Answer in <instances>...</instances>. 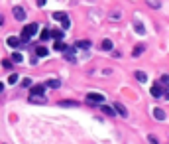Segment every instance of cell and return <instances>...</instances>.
<instances>
[{
    "label": "cell",
    "instance_id": "6da1fadb",
    "mask_svg": "<svg viewBox=\"0 0 169 144\" xmlns=\"http://www.w3.org/2000/svg\"><path fill=\"white\" fill-rule=\"evenodd\" d=\"M38 34V24H28L26 26V28L22 30V36H20V42H24V43H28L30 42V38H32V36H36Z\"/></svg>",
    "mask_w": 169,
    "mask_h": 144
},
{
    "label": "cell",
    "instance_id": "7a4b0ae2",
    "mask_svg": "<svg viewBox=\"0 0 169 144\" xmlns=\"http://www.w3.org/2000/svg\"><path fill=\"white\" fill-rule=\"evenodd\" d=\"M87 101L89 103H93V105H102V101H104V95L102 93H89V95H87Z\"/></svg>",
    "mask_w": 169,
    "mask_h": 144
},
{
    "label": "cell",
    "instance_id": "3957f363",
    "mask_svg": "<svg viewBox=\"0 0 169 144\" xmlns=\"http://www.w3.org/2000/svg\"><path fill=\"white\" fill-rule=\"evenodd\" d=\"M12 14H14V18L18 20V22H22V20L26 18V10H24L22 6H14V8H12Z\"/></svg>",
    "mask_w": 169,
    "mask_h": 144
},
{
    "label": "cell",
    "instance_id": "277c9868",
    "mask_svg": "<svg viewBox=\"0 0 169 144\" xmlns=\"http://www.w3.org/2000/svg\"><path fill=\"white\" fill-rule=\"evenodd\" d=\"M112 110H114V113H118L120 116H128V110H126V107H124L122 103H118V101H114V107H112Z\"/></svg>",
    "mask_w": 169,
    "mask_h": 144
},
{
    "label": "cell",
    "instance_id": "5b68a950",
    "mask_svg": "<svg viewBox=\"0 0 169 144\" xmlns=\"http://www.w3.org/2000/svg\"><path fill=\"white\" fill-rule=\"evenodd\" d=\"M43 85H38V87H32V91H30V97H43Z\"/></svg>",
    "mask_w": 169,
    "mask_h": 144
},
{
    "label": "cell",
    "instance_id": "8992f818",
    "mask_svg": "<svg viewBox=\"0 0 169 144\" xmlns=\"http://www.w3.org/2000/svg\"><path fill=\"white\" fill-rule=\"evenodd\" d=\"M49 36H51L53 40H55V42H61L63 40V30H49Z\"/></svg>",
    "mask_w": 169,
    "mask_h": 144
},
{
    "label": "cell",
    "instance_id": "52a82bcc",
    "mask_svg": "<svg viewBox=\"0 0 169 144\" xmlns=\"http://www.w3.org/2000/svg\"><path fill=\"white\" fill-rule=\"evenodd\" d=\"M53 20H59V22H67V20H69V16L65 14V12H53Z\"/></svg>",
    "mask_w": 169,
    "mask_h": 144
},
{
    "label": "cell",
    "instance_id": "ba28073f",
    "mask_svg": "<svg viewBox=\"0 0 169 144\" xmlns=\"http://www.w3.org/2000/svg\"><path fill=\"white\" fill-rule=\"evenodd\" d=\"M153 116H155L157 120H165V119H167V115H165L163 109H153Z\"/></svg>",
    "mask_w": 169,
    "mask_h": 144
},
{
    "label": "cell",
    "instance_id": "9c48e42d",
    "mask_svg": "<svg viewBox=\"0 0 169 144\" xmlns=\"http://www.w3.org/2000/svg\"><path fill=\"white\" fill-rule=\"evenodd\" d=\"M134 30H136V34H140V36L146 34V26L142 24V22H134Z\"/></svg>",
    "mask_w": 169,
    "mask_h": 144
},
{
    "label": "cell",
    "instance_id": "30bf717a",
    "mask_svg": "<svg viewBox=\"0 0 169 144\" xmlns=\"http://www.w3.org/2000/svg\"><path fill=\"white\" fill-rule=\"evenodd\" d=\"M150 93H151V97L159 99V97H161V85H153V87L150 89Z\"/></svg>",
    "mask_w": 169,
    "mask_h": 144
},
{
    "label": "cell",
    "instance_id": "8fae6325",
    "mask_svg": "<svg viewBox=\"0 0 169 144\" xmlns=\"http://www.w3.org/2000/svg\"><path fill=\"white\" fill-rule=\"evenodd\" d=\"M10 61H12V63H22V61H24V55H22V53H18V51H14Z\"/></svg>",
    "mask_w": 169,
    "mask_h": 144
},
{
    "label": "cell",
    "instance_id": "7c38bea8",
    "mask_svg": "<svg viewBox=\"0 0 169 144\" xmlns=\"http://www.w3.org/2000/svg\"><path fill=\"white\" fill-rule=\"evenodd\" d=\"M8 46H10V48H18V46H20L18 36H12V38H8Z\"/></svg>",
    "mask_w": 169,
    "mask_h": 144
},
{
    "label": "cell",
    "instance_id": "4fadbf2b",
    "mask_svg": "<svg viewBox=\"0 0 169 144\" xmlns=\"http://www.w3.org/2000/svg\"><path fill=\"white\" fill-rule=\"evenodd\" d=\"M53 49H55V51H65L67 46L63 42H55V43H53Z\"/></svg>",
    "mask_w": 169,
    "mask_h": 144
},
{
    "label": "cell",
    "instance_id": "5bb4252c",
    "mask_svg": "<svg viewBox=\"0 0 169 144\" xmlns=\"http://www.w3.org/2000/svg\"><path fill=\"white\" fill-rule=\"evenodd\" d=\"M45 85H47V87H51V89H57V87L61 85V81H59V79H49Z\"/></svg>",
    "mask_w": 169,
    "mask_h": 144
},
{
    "label": "cell",
    "instance_id": "9a60e30c",
    "mask_svg": "<svg viewBox=\"0 0 169 144\" xmlns=\"http://www.w3.org/2000/svg\"><path fill=\"white\" fill-rule=\"evenodd\" d=\"M136 79H138L140 83H146V81H148V75H146L144 71H136Z\"/></svg>",
    "mask_w": 169,
    "mask_h": 144
},
{
    "label": "cell",
    "instance_id": "2e32d148",
    "mask_svg": "<svg viewBox=\"0 0 169 144\" xmlns=\"http://www.w3.org/2000/svg\"><path fill=\"white\" fill-rule=\"evenodd\" d=\"M36 53H38V57H45V55H47V48L39 46V48H36Z\"/></svg>",
    "mask_w": 169,
    "mask_h": 144
},
{
    "label": "cell",
    "instance_id": "e0dca14e",
    "mask_svg": "<svg viewBox=\"0 0 169 144\" xmlns=\"http://www.w3.org/2000/svg\"><path fill=\"white\" fill-rule=\"evenodd\" d=\"M100 48H102L104 51H110V49H112V42H110V40H104V42L100 43Z\"/></svg>",
    "mask_w": 169,
    "mask_h": 144
},
{
    "label": "cell",
    "instance_id": "ac0fdd59",
    "mask_svg": "<svg viewBox=\"0 0 169 144\" xmlns=\"http://www.w3.org/2000/svg\"><path fill=\"white\" fill-rule=\"evenodd\" d=\"M77 48L89 49V48H90V42H89V40H81V42H77Z\"/></svg>",
    "mask_w": 169,
    "mask_h": 144
},
{
    "label": "cell",
    "instance_id": "d6986e66",
    "mask_svg": "<svg viewBox=\"0 0 169 144\" xmlns=\"http://www.w3.org/2000/svg\"><path fill=\"white\" fill-rule=\"evenodd\" d=\"M39 40H42V42H47V40H51V36H49V30H42V34H39Z\"/></svg>",
    "mask_w": 169,
    "mask_h": 144
},
{
    "label": "cell",
    "instance_id": "ffe728a7",
    "mask_svg": "<svg viewBox=\"0 0 169 144\" xmlns=\"http://www.w3.org/2000/svg\"><path fill=\"white\" fill-rule=\"evenodd\" d=\"M100 110H102V113H106V115H110V116H116V113H114L110 107H106V105H100Z\"/></svg>",
    "mask_w": 169,
    "mask_h": 144
},
{
    "label": "cell",
    "instance_id": "44dd1931",
    "mask_svg": "<svg viewBox=\"0 0 169 144\" xmlns=\"http://www.w3.org/2000/svg\"><path fill=\"white\" fill-rule=\"evenodd\" d=\"M59 105H61V107H77L79 103H77V101H59Z\"/></svg>",
    "mask_w": 169,
    "mask_h": 144
},
{
    "label": "cell",
    "instance_id": "7402d4cb",
    "mask_svg": "<svg viewBox=\"0 0 169 144\" xmlns=\"http://www.w3.org/2000/svg\"><path fill=\"white\" fill-rule=\"evenodd\" d=\"M161 95H163L165 101H169V85H163V89H161Z\"/></svg>",
    "mask_w": 169,
    "mask_h": 144
},
{
    "label": "cell",
    "instance_id": "603a6c76",
    "mask_svg": "<svg viewBox=\"0 0 169 144\" xmlns=\"http://www.w3.org/2000/svg\"><path fill=\"white\" fill-rule=\"evenodd\" d=\"M144 49H146V48H144V46H138V48L134 49V53H132V55H134V57H140V55H142V51H144Z\"/></svg>",
    "mask_w": 169,
    "mask_h": 144
},
{
    "label": "cell",
    "instance_id": "cb8c5ba5",
    "mask_svg": "<svg viewBox=\"0 0 169 144\" xmlns=\"http://www.w3.org/2000/svg\"><path fill=\"white\" fill-rule=\"evenodd\" d=\"M30 103H45V97H30Z\"/></svg>",
    "mask_w": 169,
    "mask_h": 144
},
{
    "label": "cell",
    "instance_id": "d4e9b609",
    "mask_svg": "<svg viewBox=\"0 0 169 144\" xmlns=\"http://www.w3.org/2000/svg\"><path fill=\"white\" fill-rule=\"evenodd\" d=\"M22 87H26V89L32 87V79H30V77H24V79H22Z\"/></svg>",
    "mask_w": 169,
    "mask_h": 144
},
{
    "label": "cell",
    "instance_id": "484cf974",
    "mask_svg": "<svg viewBox=\"0 0 169 144\" xmlns=\"http://www.w3.org/2000/svg\"><path fill=\"white\" fill-rule=\"evenodd\" d=\"M2 67H4V69H12V61H10V59H2Z\"/></svg>",
    "mask_w": 169,
    "mask_h": 144
},
{
    "label": "cell",
    "instance_id": "4316f807",
    "mask_svg": "<svg viewBox=\"0 0 169 144\" xmlns=\"http://www.w3.org/2000/svg\"><path fill=\"white\" fill-rule=\"evenodd\" d=\"M8 83H10V85H14V83H18V75H16V73H12V75L8 77Z\"/></svg>",
    "mask_w": 169,
    "mask_h": 144
},
{
    "label": "cell",
    "instance_id": "83f0119b",
    "mask_svg": "<svg viewBox=\"0 0 169 144\" xmlns=\"http://www.w3.org/2000/svg\"><path fill=\"white\" fill-rule=\"evenodd\" d=\"M148 142H150V144H159V142H157V138H155L153 134H150V136H148Z\"/></svg>",
    "mask_w": 169,
    "mask_h": 144
},
{
    "label": "cell",
    "instance_id": "f1b7e54d",
    "mask_svg": "<svg viewBox=\"0 0 169 144\" xmlns=\"http://www.w3.org/2000/svg\"><path fill=\"white\" fill-rule=\"evenodd\" d=\"M148 6H151V8H159L161 2H148Z\"/></svg>",
    "mask_w": 169,
    "mask_h": 144
},
{
    "label": "cell",
    "instance_id": "f546056e",
    "mask_svg": "<svg viewBox=\"0 0 169 144\" xmlns=\"http://www.w3.org/2000/svg\"><path fill=\"white\" fill-rule=\"evenodd\" d=\"M120 16H122V14H120V12H112V14H110V18H112V20H118V18H120Z\"/></svg>",
    "mask_w": 169,
    "mask_h": 144
},
{
    "label": "cell",
    "instance_id": "4dcf8cb0",
    "mask_svg": "<svg viewBox=\"0 0 169 144\" xmlns=\"http://www.w3.org/2000/svg\"><path fill=\"white\" fill-rule=\"evenodd\" d=\"M161 83H169V75H167V73H163V75H161Z\"/></svg>",
    "mask_w": 169,
    "mask_h": 144
},
{
    "label": "cell",
    "instance_id": "1f68e13d",
    "mask_svg": "<svg viewBox=\"0 0 169 144\" xmlns=\"http://www.w3.org/2000/svg\"><path fill=\"white\" fill-rule=\"evenodd\" d=\"M4 91V83H0V93Z\"/></svg>",
    "mask_w": 169,
    "mask_h": 144
},
{
    "label": "cell",
    "instance_id": "d6a6232c",
    "mask_svg": "<svg viewBox=\"0 0 169 144\" xmlns=\"http://www.w3.org/2000/svg\"><path fill=\"white\" fill-rule=\"evenodd\" d=\"M2 24H4V18H2V16H0V26H2Z\"/></svg>",
    "mask_w": 169,
    "mask_h": 144
}]
</instances>
